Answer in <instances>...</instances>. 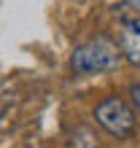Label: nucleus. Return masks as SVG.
Returning <instances> with one entry per match:
<instances>
[{
  "label": "nucleus",
  "mask_w": 140,
  "mask_h": 148,
  "mask_svg": "<svg viewBox=\"0 0 140 148\" xmlns=\"http://www.w3.org/2000/svg\"><path fill=\"white\" fill-rule=\"evenodd\" d=\"M70 65L78 75H94V73H110L121 65L119 43H113L108 35H97L92 40L75 46Z\"/></svg>",
  "instance_id": "f257e3e1"
},
{
  "label": "nucleus",
  "mask_w": 140,
  "mask_h": 148,
  "mask_svg": "<svg viewBox=\"0 0 140 148\" xmlns=\"http://www.w3.org/2000/svg\"><path fill=\"white\" fill-rule=\"evenodd\" d=\"M94 119L105 132H110L119 140H129L137 129V116H135L132 105L121 97H105L94 108Z\"/></svg>",
  "instance_id": "f03ea898"
},
{
  "label": "nucleus",
  "mask_w": 140,
  "mask_h": 148,
  "mask_svg": "<svg viewBox=\"0 0 140 148\" xmlns=\"http://www.w3.org/2000/svg\"><path fill=\"white\" fill-rule=\"evenodd\" d=\"M119 51H121V59H127L129 65L140 67V19H137V16L121 22Z\"/></svg>",
  "instance_id": "7ed1b4c3"
},
{
  "label": "nucleus",
  "mask_w": 140,
  "mask_h": 148,
  "mask_svg": "<svg viewBox=\"0 0 140 148\" xmlns=\"http://www.w3.org/2000/svg\"><path fill=\"white\" fill-rule=\"evenodd\" d=\"M70 148H100L97 135H94L89 127H78L75 132L70 135Z\"/></svg>",
  "instance_id": "20e7f679"
},
{
  "label": "nucleus",
  "mask_w": 140,
  "mask_h": 148,
  "mask_svg": "<svg viewBox=\"0 0 140 148\" xmlns=\"http://www.w3.org/2000/svg\"><path fill=\"white\" fill-rule=\"evenodd\" d=\"M129 100H132V110H137L140 113V84H132V86H129Z\"/></svg>",
  "instance_id": "39448f33"
},
{
  "label": "nucleus",
  "mask_w": 140,
  "mask_h": 148,
  "mask_svg": "<svg viewBox=\"0 0 140 148\" xmlns=\"http://www.w3.org/2000/svg\"><path fill=\"white\" fill-rule=\"evenodd\" d=\"M124 8H135V11H137V19H140V0H132V3H124Z\"/></svg>",
  "instance_id": "423d86ee"
}]
</instances>
